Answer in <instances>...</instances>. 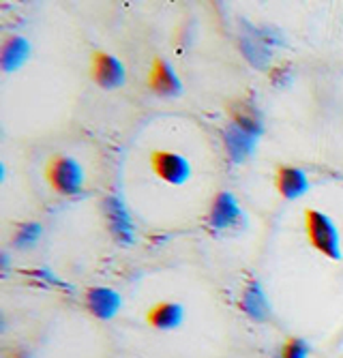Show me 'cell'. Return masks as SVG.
<instances>
[{
    "label": "cell",
    "instance_id": "6da1fadb",
    "mask_svg": "<svg viewBox=\"0 0 343 358\" xmlns=\"http://www.w3.org/2000/svg\"><path fill=\"white\" fill-rule=\"evenodd\" d=\"M305 230L307 238L322 255L330 259H341V241L335 223L320 210L309 208L305 213Z\"/></svg>",
    "mask_w": 343,
    "mask_h": 358
},
{
    "label": "cell",
    "instance_id": "7a4b0ae2",
    "mask_svg": "<svg viewBox=\"0 0 343 358\" xmlns=\"http://www.w3.org/2000/svg\"><path fill=\"white\" fill-rule=\"evenodd\" d=\"M45 176L52 189L60 195H78L84 187V172L78 166V161H73L71 157H52Z\"/></svg>",
    "mask_w": 343,
    "mask_h": 358
},
{
    "label": "cell",
    "instance_id": "3957f363",
    "mask_svg": "<svg viewBox=\"0 0 343 358\" xmlns=\"http://www.w3.org/2000/svg\"><path fill=\"white\" fill-rule=\"evenodd\" d=\"M101 208H103V217H105L112 238L122 247H131L136 241V232H133V223L127 213V206L122 204V200L118 195H105Z\"/></svg>",
    "mask_w": 343,
    "mask_h": 358
},
{
    "label": "cell",
    "instance_id": "277c9868",
    "mask_svg": "<svg viewBox=\"0 0 343 358\" xmlns=\"http://www.w3.org/2000/svg\"><path fill=\"white\" fill-rule=\"evenodd\" d=\"M150 166H152L154 174L170 185H182V182H187V178L191 176L189 161L178 152H168V150L152 152Z\"/></svg>",
    "mask_w": 343,
    "mask_h": 358
},
{
    "label": "cell",
    "instance_id": "5b68a950",
    "mask_svg": "<svg viewBox=\"0 0 343 358\" xmlns=\"http://www.w3.org/2000/svg\"><path fill=\"white\" fill-rule=\"evenodd\" d=\"M240 221H242V210L236 204L234 195L228 191L217 195L208 213V225L212 230L224 232V230H230V227H238Z\"/></svg>",
    "mask_w": 343,
    "mask_h": 358
},
{
    "label": "cell",
    "instance_id": "8992f818",
    "mask_svg": "<svg viewBox=\"0 0 343 358\" xmlns=\"http://www.w3.org/2000/svg\"><path fill=\"white\" fill-rule=\"evenodd\" d=\"M92 80H95L101 88L114 90L124 84V67L122 62L105 52H95L92 54Z\"/></svg>",
    "mask_w": 343,
    "mask_h": 358
},
{
    "label": "cell",
    "instance_id": "52a82bcc",
    "mask_svg": "<svg viewBox=\"0 0 343 358\" xmlns=\"http://www.w3.org/2000/svg\"><path fill=\"white\" fill-rule=\"evenodd\" d=\"M228 114H230V122L240 127L242 131H247L249 136L260 138L264 131V118L260 108L249 101V99H236L228 103Z\"/></svg>",
    "mask_w": 343,
    "mask_h": 358
},
{
    "label": "cell",
    "instance_id": "ba28073f",
    "mask_svg": "<svg viewBox=\"0 0 343 358\" xmlns=\"http://www.w3.org/2000/svg\"><path fill=\"white\" fill-rule=\"evenodd\" d=\"M84 303H86V309L99 320H112L122 307L120 294L110 287H90L86 292Z\"/></svg>",
    "mask_w": 343,
    "mask_h": 358
},
{
    "label": "cell",
    "instance_id": "9c48e42d",
    "mask_svg": "<svg viewBox=\"0 0 343 358\" xmlns=\"http://www.w3.org/2000/svg\"><path fill=\"white\" fill-rule=\"evenodd\" d=\"M148 86L152 92H157L159 96H178L182 94V82L178 80L176 71L168 64L163 58H154L152 69L148 76Z\"/></svg>",
    "mask_w": 343,
    "mask_h": 358
},
{
    "label": "cell",
    "instance_id": "30bf717a",
    "mask_svg": "<svg viewBox=\"0 0 343 358\" xmlns=\"http://www.w3.org/2000/svg\"><path fill=\"white\" fill-rule=\"evenodd\" d=\"M256 144H258L256 136H249L247 131H242L240 127L232 122L224 129V146L232 164H242L245 159L251 157L256 150Z\"/></svg>",
    "mask_w": 343,
    "mask_h": 358
},
{
    "label": "cell",
    "instance_id": "8fae6325",
    "mask_svg": "<svg viewBox=\"0 0 343 358\" xmlns=\"http://www.w3.org/2000/svg\"><path fill=\"white\" fill-rule=\"evenodd\" d=\"M240 309L254 322H268L272 317V307L258 281H249L240 296Z\"/></svg>",
    "mask_w": 343,
    "mask_h": 358
},
{
    "label": "cell",
    "instance_id": "7c38bea8",
    "mask_svg": "<svg viewBox=\"0 0 343 358\" xmlns=\"http://www.w3.org/2000/svg\"><path fill=\"white\" fill-rule=\"evenodd\" d=\"M242 35L238 39V48L242 52V56L247 58V62L256 69H268V64L272 60V48H268L266 43H262L256 35H251L245 26H242Z\"/></svg>",
    "mask_w": 343,
    "mask_h": 358
},
{
    "label": "cell",
    "instance_id": "4fadbf2b",
    "mask_svg": "<svg viewBox=\"0 0 343 358\" xmlns=\"http://www.w3.org/2000/svg\"><path fill=\"white\" fill-rule=\"evenodd\" d=\"M30 54V43L24 37L11 35L3 41V50H0V69L5 73L17 71L22 64L28 60Z\"/></svg>",
    "mask_w": 343,
    "mask_h": 358
},
{
    "label": "cell",
    "instance_id": "5bb4252c",
    "mask_svg": "<svg viewBox=\"0 0 343 358\" xmlns=\"http://www.w3.org/2000/svg\"><path fill=\"white\" fill-rule=\"evenodd\" d=\"M182 317H184V311L178 303H157L154 307H150L146 320L152 329L157 331H174L182 324Z\"/></svg>",
    "mask_w": 343,
    "mask_h": 358
},
{
    "label": "cell",
    "instance_id": "9a60e30c",
    "mask_svg": "<svg viewBox=\"0 0 343 358\" xmlns=\"http://www.w3.org/2000/svg\"><path fill=\"white\" fill-rule=\"evenodd\" d=\"M277 189L288 200H296L309 191V180L298 168H279L277 172Z\"/></svg>",
    "mask_w": 343,
    "mask_h": 358
},
{
    "label": "cell",
    "instance_id": "2e32d148",
    "mask_svg": "<svg viewBox=\"0 0 343 358\" xmlns=\"http://www.w3.org/2000/svg\"><path fill=\"white\" fill-rule=\"evenodd\" d=\"M39 238H41V225L30 221V223H22L17 227V232L13 236V245L17 249H30L37 245Z\"/></svg>",
    "mask_w": 343,
    "mask_h": 358
},
{
    "label": "cell",
    "instance_id": "e0dca14e",
    "mask_svg": "<svg viewBox=\"0 0 343 358\" xmlns=\"http://www.w3.org/2000/svg\"><path fill=\"white\" fill-rule=\"evenodd\" d=\"M307 356H309V345L298 337L288 339L277 354V358H307Z\"/></svg>",
    "mask_w": 343,
    "mask_h": 358
},
{
    "label": "cell",
    "instance_id": "ac0fdd59",
    "mask_svg": "<svg viewBox=\"0 0 343 358\" xmlns=\"http://www.w3.org/2000/svg\"><path fill=\"white\" fill-rule=\"evenodd\" d=\"M290 80H292L290 67H277V69L270 73V82H272L275 86H288Z\"/></svg>",
    "mask_w": 343,
    "mask_h": 358
}]
</instances>
